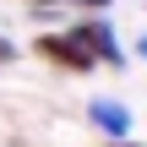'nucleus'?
Segmentation results:
<instances>
[{
	"mask_svg": "<svg viewBox=\"0 0 147 147\" xmlns=\"http://www.w3.org/2000/svg\"><path fill=\"white\" fill-rule=\"evenodd\" d=\"M65 33H71V38L98 60V65H125V49H120V38H115V27H109V16H104V11H82Z\"/></svg>",
	"mask_w": 147,
	"mask_h": 147,
	"instance_id": "f257e3e1",
	"label": "nucleus"
},
{
	"mask_svg": "<svg viewBox=\"0 0 147 147\" xmlns=\"http://www.w3.org/2000/svg\"><path fill=\"white\" fill-rule=\"evenodd\" d=\"M33 49H38V60L60 65V71H71V76H87V71L98 65V60H93V55H87V49H82V44L71 38V33H44V38H38Z\"/></svg>",
	"mask_w": 147,
	"mask_h": 147,
	"instance_id": "f03ea898",
	"label": "nucleus"
},
{
	"mask_svg": "<svg viewBox=\"0 0 147 147\" xmlns=\"http://www.w3.org/2000/svg\"><path fill=\"white\" fill-rule=\"evenodd\" d=\"M87 120H93L109 142H131V131H136V115H131V104H120V98H93V104H87Z\"/></svg>",
	"mask_w": 147,
	"mask_h": 147,
	"instance_id": "7ed1b4c3",
	"label": "nucleus"
},
{
	"mask_svg": "<svg viewBox=\"0 0 147 147\" xmlns=\"http://www.w3.org/2000/svg\"><path fill=\"white\" fill-rule=\"evenodd\" d=\"M11 55H16V44H11V38L0 33V65H11Z\"/></svg>",
	"mask_w": 147,
	"mask_h": 147,
	"instance_id": "20e7f679",
	"label": "nucleus"
},
{
	"mask_svg": "<svg viewBox=\"0 0 147 147\" xmlns=\"http://www.w3.org/2000/svg\"><path fill=\"white\" fill-rule=\"evenodd\" d=\"M136 55H147V33H142V38H136Z\"/></svg>",
	"mask_w": 147,
	"mask_h": 147,
	"instance_id": "39448f33",
	"label": "nucleus"
},
{
	"mask_svg": "<svg viewBox=\"0 0 147 147\" xmlns=\"http://www.w3.org/2000/svg\"><path fill=\"white\" fill-rule=\"evenodd\" d=\"M109 147H142V142H136V136H131V142H109Z\"/></svg>",
	"mask_w": 147,
	"mask_h": 147,
	"instance_id": "423d86ee",
	"label": "nucleus"
}]
</instances>
